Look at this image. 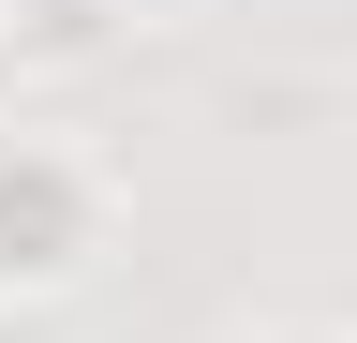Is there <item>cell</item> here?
Segmentation results:
<instances>
[{
    "mask_svg": "<svg viewBox=\"0 0 357 343\" xmlns=\"http://www.w3.org/2000/svg\"><path fill=\"white\" fill-rule=\"evenodd\" d=\"M75 254H89V180L15 135L0 149V284H60Z\"/></svg>",
    "mask_w": 357,
    "mask_h": 343,
    "instance_id": "cell-1",
    "label": "cell"
},
{
    "mask_svg": "<svg viewBox=\"0 0 357 343\" xmlns=\"http://www.w3.org/2000/svg\"><path fill=\"white\" fill-rule=\"evenodd\" d=\"M0 343H45V328H0Z\"/></svg>",
    "mask_w": 357,
    "mask_h": 343,
    "instance_id": "cell-2",
    "label": "cell"
}]
</instances>
